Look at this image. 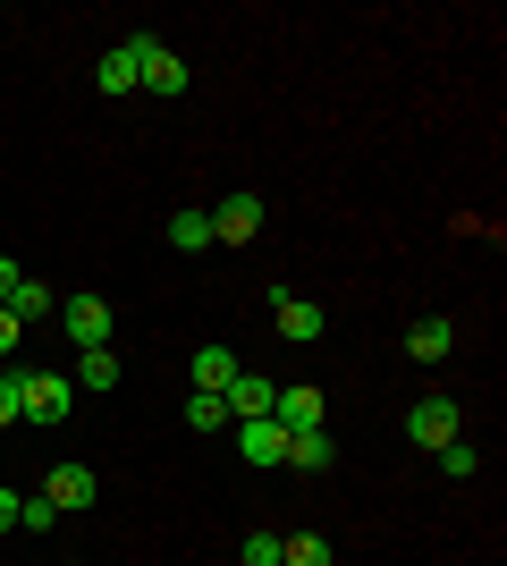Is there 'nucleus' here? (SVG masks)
Listing matches in <instances>:
<instances>
[{"instance_id":"nucleus-25","label":"nucleus","mask_w":507,"mask_h":566,"mask_svg":"<svg viewBox=\"0 0 507 566\" xmlns=\"http://www.w3.org/2000/svg\"><path fill=\"white\" fill-rule=\"evenodd\" d=\"M18 280H25V271H18V262H9V254H0V305L18 296Z\"/></svg>"},{"instance_id":"nucleus-16","label":"nucleus","mask_w":507,"mask_h":566,"mask_svg":"<svg viewBox=\"0 0 507 566\" xmlns=\"http://www.w3.org/2000/svg\"><path fill=\"white\" fill-rule=\"evenodd\" d=\"M119 373H127V364H119V347H85L68 380H85V389H119Z\"/></svg>"},{"instance_id":"nucleus-15","label":"nucleus","mask_w":507,"mask_h":566,"mask_svg":"<svg viewBox=\"0 0 507 566\" xmlns=\"http://www.w3.org/2000/svg\"><path fill=\"white\" fill-rule=\"evenodd\" d=\"M169 245H178V254H212V212H169Z\"/></svg>"},{"instance_id":"nucleus-26","label":"nucleus","mask_w":507,"mask_h":566,"mask_svg":"<svg viewBox=\"0 0 507 566\" xmlns=\"http://www.w3.org/2000/svg\"><path fill=\"white\" fill-rule=\"evenodd\" d=\"M0 533H18V491H0Z\"/></svg>"},{"instance_id":"nucleus-14","label":"nucleus","mask_w":507,"mask_h":566,"mask_svg":"<svg viewBox=\"0 0 507 566\" xmlns=\"http://www.w3.org/2000/svg\"><path fill=\"white\" fill-rule=\"evenodd\" d=\"M94 94H136V60H127V34L94 60Z\"/></svg>"},{"instance_id":"nucleus-21","label":"nucleus","mask_w":507,"mask_h":566,"mask_svg":"<svg viewBox=\"0 0 507 566\" xmlns=\"http://www.w3.org/2000/svg\"><path fill=\"white\" fill-rule=\"evenodd\" d=\"M237 558H245V566H279V533H263V524H254V533L237 542Z\"/></svg>"},{"instance_id":"nucleus-1","label":"nucleus","mask_w":507,"mask_h":566,"mask_svg":"<svg viewBox=\"0 0 507 566\" xmlns=\"http://www.w3.org/2000/svg\"><path fill=\"white\" fill-rule=\"evenodd\" d=\"M127 60H136V94H187L194 85V69L169 43H152V34H127Z\"/></svg>"},{"instance_id":"nucleus-5","label":"nucleus","mask_w":507,"mask_h":566,"mask_svg":"<svg viewBox=\"0 0 507 566\" xmlns=\"http://www.w3.org/2000/svg\"><path fill=\"white\" fill-rule=\"evenodd\" d=\"M271 331L288 338V347H314V338L330 331V313H321L314 296H288V287H271Z\"/></svg>"},{"instance_id":"nucleus-19","label":"nucleus","mask_w":507,"mask_h":566,"mask_svg":"<svg viewBox=\"0 0 507 566\" xmlns=\"http://www.w3.org/2000/svg\"><path fill=\"white\" fill-rule=\"evenodd\" d=\"M187 431H237V423H229V406H220L212 389H194L187 398Z\"/></svg>"},{"instance_id":"nucleus-4","label":"nucleus","mask_w":507,"mask_h":566,"mask_svg":"<svg viewBox=\"0 0 507 566\" xmlns=\"http://www.w3.org/2000/svg\"><path fill=\"white\" fill-rule=\"evenodd\" d=\"M60 331L85 355V347H110V338H119V313H110V296H60Z\"/></svg>"},{"instance_id":"nucleus-8","label":"nucleus","mask_w":507,"mask_h":566,"mask_svg":"<svg viewBox=\"0 0 507 566\" xmlns=\"http://www.w3.org/2000/svg\"><path fill=\"white\" fill-rule=\"evenodd\" d=\"M43 499L60 507V516H76V507H94V499H102V482H94V465H76V457H60V465L43 473Z\"/></svg>"},{"instance_id":"nucleus-22","label":"nucleus","mask_w":507,"mask_h":566,"mask_svg":"<svg viewBox=\"0 0 507 566\" xmlns=\"http://www.w3.org/2000/svg\"><path fill=\"white\" fill-rule=\"evenodd\" d=\"M51 524H60L51 499H18V533H51Z\"/></svg>"},{"instance_id":"nucleus-11","label":"nucleus","mask_w":507,"mask_h":566,"mask_svg":"<svg viewBox=\"0 0 507 566\" xmlns=\"http://www.w3.org/2000/svg\"><path fill=\"white\" fill-rule=\"evenodd\" d=\"M237 457H245V465H279V457H288V431H279V423H271V415H263V423H237Z\"/></svg>"},{"instance_id":"nucleus-18","label":"nucleus","mask_w":507,"mask_h":566,"mask_svg":"<svg viewBox=\"0 0 507 566\" xmlns=\"http://www.w3.org/2000/svg\"><path fill=\"white\" fill-rule=\"evenodd\" d=\"M338 549H330V533H288L279 542V566H330Z\"/></svg>"},{"instance_id":"nucleus-24","label":"nucleus","mask_w":507,"mask_h":566,"mask_svg":"<svg viewBox=\"0 0 507 566\" xmlns=\"http://www.w3.org/2000/svg\"><path fill=\"white\" fill-rule=\"evenodd\" d=\"M18 338H25V322L9 305H0V364H9V355H18Z\"/></svg>"},{"instance_id":"nucleus-3","label":"nucleus","mask_w":507,"mask_h":566,"mask_svg":"<svg viewBox=\"0 0 507 566\" xmlns=\"http://www.w3.org/2000/svg\"><path fill=\"white\" fill-rule=\"evenodd\" d=\"M68 406H76V380H68V373H18V415H25L34 431L68 423Z\"/></svg>"},{"instance_id":"nucleus-9","label":"nucleus","mask_w":507,"mask_h":566,"mask_svg":"<svg viewBox=\"0 0 507 566\" xmlns=\"http://www.w3.org/2000/svg\"><path fill=\"white\" fill-rule=\"evenodd\" d=\"M271 398H279V380H263V373H237L229 389H220L229 423H263V415H271Z\"/></svg>"},{"instance_id":"nucleus-27","label":"nucleus","mask_w":507,"mask_h":566,"mask_svg":"<svg viewBox=\"0 0 507 566\" xmlns=\"http://www.w3.org/2000/svg\"><path fill=\"white\" fill-rule=\"evenodd\" d=\"M68 566H85V558H68Z\"/></svg>"},{"instance_id":"nucleus-13","label":"nucleus","mask_w":507,"mask_h":566,"mask_svg":"<svg viewBox=\"0 0 507 566\" xmlns=\"http://www.w3.org/2000/svg\"><path fill=\"white\" fill-rule=\"evenodd\" d=\"M187 373H194V389H212V398H220V389H229L245 364H237L229 347H194V355H187Z\"/></svg>"},{"instance_id":"nucleus-2","label":"nucleus","mask_w":507,"mask_h":566,"mask_svg":"<svg viewBox=\"0 0 507 566\" xmlns=\"http://www.w3.org/2000/svg\"><path fill=\"white\" fill-rule=\"evenodd\" d=\"M457 431H465V406L448 398V389H423V398L406 406V440H414V449H432V457H440Z\"/></svg>"},{"instance_id":"nucleus-23","label":"nucleus","mask_w":507,"mask_h":566,"mask_svg":"<svg viewBox=\"0 0 507 566\" xmlns=\"http://www.w3.org/2000/svg\"><path fill=\"white\" fill-rule=\"evenodd\" d=\"M25 415H18V373H0V431H18Z\"/></svg>"},{"instance_id":"nucleus-17","label":"nucleus","mask_w":507,"mask_h":566,"mask_svg":"<svg viewBox=\"0 0 507 566\" xmlns=\"http://www.w3.org/2000/svg\"><path fill=\"white\" fill-rule=\"evenodd\" d=\"M9 313H18V322H51V313H60V287H43V280H18Z\"/></svg>"},{"instance_id":"nucleus-10","label":"nucleus","mask_w":507,"mask_h":566,"mask_svg":"<svg viewBox=\"0 0 507 566\" xmlns=\"http://www.w3.org/2000/svg\"><path fill=\"white\" fill-rule=\"evenodd\" d=\"M406 355L414 364H448V355H457V322H448V313H423L406 331Z\"/></svg>"},{"instance_id":"nucleus-20","label":"nucleus","mask_w":507,"mask_h":566,"mask_svg":"<svg viewBox=\"0 0 507 566\" xmlns=\"http://www.w3.org/2000/svg\"><path fill=\"white\" fill-rule=\"evenodd\" d=\"M440 473H448V482H474V473H483V449H474V440H448V449H440Z\"/></svg>"},{"instance_id":"nucleus-12","label":"nucleus","mask_w":507,"mask_h":566,"mask_svg":"<svg viewBox=\"0 0 507 566\" xmlns=\"http://www.w3.org/2000/svg\"><path fill=\"white\" fill-rule=\"evenodd\" d=\"M279 465H296V473H330L338 465V440L330 431H288V457Z\"/></svg>"},{"instance_id":"nucleus-7","label":"nucleus","mask_w":507,"mask_h":566,"mask_svg":"<svg viewBox=\"0 0 507 566\" xmlns=\"http://www.w3.org/2000/svg\"><path fill=\"white\" fill-rule=\"evenodd\" d=\"M271 423H279V431H321V423H330V398H321L314 380H288V389L271 398Z\"/></svg>"},{"instance_id":"nucleus-6","label":"nucleus","mask_w":507,"mask_h":566,"mask_svg":"<svg viewBox=\"0 0 507 566\" xmlns=\"http://www.w3.org/2000/svg\"><path fill=\"white\" fill-rule=\"evenodd\" d=\"M263 237V195L237 187V195H220V212H212V245H254Z\"/></svg>"}]
</instances>
